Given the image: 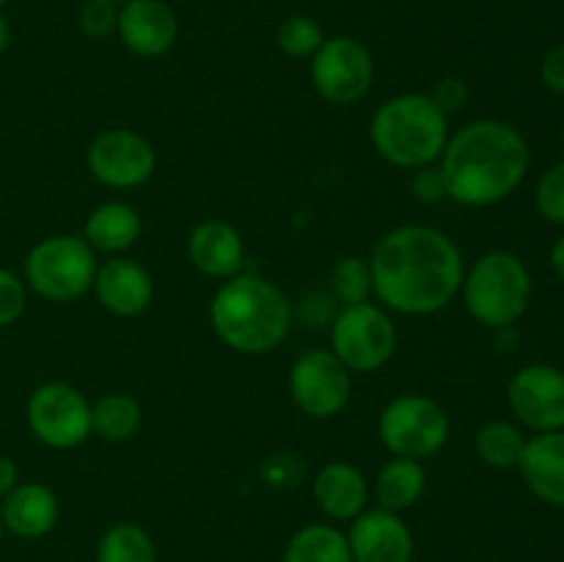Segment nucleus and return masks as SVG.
<instances>
[{
  "mask_svg": "<svg viewBox=\"0 0 564 562\" xmlns=\"http://www.w3.org/2000/svg\"><path fill=\"white\" fill-rule=\"evenodd\" d=\"M94 295L99 306L113 317H138L154 298V281L141 262L127 257H110L94 275Z\"/></svg>",
  "mask_w": 564,
  "mask_h": 562,
  "instance_id": "16",
  "label": "nucleus"
},
{
  "mask_svg": "<svg viewBox=\"0 0 564 562\" xmlns=\"http://www.w3.org/2000/svg\"><path fill=\"white\" fill-rule=\"evenodd\" d=\"M116 36L141 58H160L180 36V20L165 0H124L119 6Z\"/></svg>",
  "mask_w": 564,
  "mask_h": 562,
  "instance_id": "15",
  "label": "nucleus"
},
{
  "mask_svg": "<svg viewBox=\"0 0 564 562\" xmlns=\"http://www.w3.org/2000/svg\"><path fill=\"white\" fill-rule=\"evenodd\" d=\"M534 207L549 224L564 226V160L551 165L538 182L534 191Z\"/></svg>",
  "mask_w": 564,
  "mask_h": 562,
  "instance_id": "29",
  "label": "nucleus"
},
{
  "mask_svg": "<svg viewBox=\"0 0 564 562\" xmlns=\"http://www.w3.org/2000/svg\"><path fill=\"white\" fill-rule=\"evenodd\" d=\"M314 505L330 518V521H352L367 510L369 483L364 472L352 463L330 461L314 474L312 479Z\"/></svg>",
  "mask_w": 564,
  "mask_h": 562,
  "instance_id": "20",
  "label": "nucleus"
},
{
  "mask_svg": "<svg viewBox=\"0 0 564 562\" xmlns=\"http://www.w3.org/2000/svg\"><path fill=\"white\" fill-rule=\"evenodd\" d=\"M17 483H20V468H17V463L11 457L0 455V499L6 494H11L17 488Z\"/></svg>",
  "mask_w": 564,
  "mask_h": 562,
  "instance_id": "36",
  "label": "nucleus"
},
{
  "mask_svg": "<svg viewBox=\"0 0 564 562\" xmlns=\"http://www.w3.org/2000/svg\"><path fill=\"white\" fill-rule=\"evenodd\" d=\"M259 477L270 488H295L303 477H306V463L295 452H273V455L264 457V463L259 466Z\"/></svg>",
  "mask_w": 564,
  "mask_h": 562,
  "instance_id": "30",
  "label": "nucleus"
},
{
  "mask_svg": "<svg viewBox=\"0 0 564 562\" xmlns=\"http://www.w3.org/2000/svg\"><path fill=\"white\" fill-rule=\"evenodd\" d=\"M427 488V472L422 461L411 457H391L375 477V501L391 512H402L416 505Z\"/></svg>",
  "mask_w": 564,
  "mask_h": 562,
  "instance_id": "22",
  "label": "nucleus"
},
{
  "mask_svg": "<svg viewBox=\"0 0 564 562\" xmlns=\"http://www.w3.org/2000/svg\"><path fill=\"white\" fill-rule=\"evenodd\" d=\"M518 472L543 505L564 510V430L527 439Z\"/></svg>",
  "mask_w": 564,
  "mask_h": 562,
  "instance_id": "19",
  "label": "nucleus"
},
{
  "mask_svg": "<svg viewBox=\"0 0 564 562\" xmlns=\"http://www.w3.org/2000/svg\"><path fill=\"white\" fill-rule=\"evenodd\" d=\"M527 446V435L521 428L507 419H494V422L482 424L474 435V450L477 457L490 468H518V461Z\"/></svg>",
  "mask_w": 564,
  "mask_h": 562,
  "instance_id": "26",
  "label": "nucleus"
},
{
  "mask_svg": "<svg viewBox=\"0 0 564 562\" xmlns=\"http://www.w3.org/2000/svg\"><path fill=\"white\" fill-rule=\"evenodd\" d=\"M187 259L207 279L226 281L240 273L246 242L231 224L218 218L202 220L187 235Z\"/></svg>",
  "mask_w": 564,
  "mask_h": 562,
  "instance_id": "17",
  "label": "nucleus"
},
{
  "mask_svg": "<svg viewBox=\"0 0 564 562\" xmlns=\"http://www.w3.org/2000/svg\"><path fill=\"white\" fill-rule=\"evenodd\" d=\"M460 295L479 325L510 328L532 303V275L518 253L496 248L466 270Z\"/></svg>",
  "mask_w": 564,
  "mask_h": 562,
  "instance_id": "5",
  "label": "nucleus"
},
{
  "mask_svg": "<svg viewBox=\"0 0 564 562\" xmlns=\"http://www.w3.org/2000/svg\"><path fill=\"white\" fill-rule=\"evenodd\" d=\"M86 163L99 185L113 187V191H130V187L149 182L154 165H158V154L141 132L113 127V130H102L94 136L86 149Z\"/></svg>",
  "mask_w": 564,
  "mask_h": 562,
  "instance_id": "12",
  "label": "nucleus"
},
{
  "mask_svg": "<svg viewBox=\"0 0 564 562\" xmlns=\"http://www.w3.org/2000/svg\"><path fill=\"white\" fill-rule=\"evenodd\" d=\"M507 402L532 433L564 430V372L551 364H529L512 375Z\"/></svg>",
  "mask_w": 564,
  "mask_h": 562,
  "instance_id": "13",
  "label": "nucleus"
},
{
  "mask_svg": "<svg viewBox=\"0 0 564 562\" xmlns=\"http://www.w3.org/2000/svg\"><path fill=\"white\" fill-rule=\"evenodd\" d=\"M438 165L452 202L494 207L521 187L529 171V143L507 121L477 119L452 132Z\"/></svg>",
  "mask_w": 564,
  "mask_h": 562,
  "instance_id": "2",
  "label": "nucleus"
},
{
  "mask_svg": "<svg viewBox=\"0 0 564 562\" xmlns=\"http://www.w3.org/2000/svg\"><path fill=\"white\" fill-rule=\"evenodd\" d=\"M323 42H325L323 25L308 14L286 17V20L279 25V31H275V44H279L281 53L297 61L301 58L312 61V55L323 47Z\"/></svg>",
  "mask_w": 564,
  "mask_h": 562,
  "instance_id": "27",
  "label": "nucleus"
},
{
  "mask_svg": "<svg viewBox=\"0 0 564 562\" xmlns=\"http://www.w3.org/2000/svg\"><path fill=\"white\" fill-rule=\"evenodd\" d=\"M375 80V58L356 36H325L312 55L314 91L330 105H356Z\"/></svg>",
  "mask_w": 564,
  "mask_h": 562,
  "instance_id": "10",
  "label": "nucleus"
},
{
  "mask_svg": "<svg viewBox=\"0 0 564 562\" xmlns=\"http://www.w3.org/2000/svg\"><path fill=\"white\" fill-rule=\"evenodd\" d=\"M9 42H11V25H9V20L3 17V11H0V55L9 50Z\"/></svg>",
  "mask_w": 564,
  "mask_h": 562,
  "instance_id": "38",
  "label": "nucleus"
},
{
  "mask_svg": "<svg viewBox=\"0 0 564 562\" xmlns=\"http://www.w3.org/2000/svg\"><path fill=\"white\" fill-rule=\"evenodd\" d=\"M3 529L20 540L47 538L61 518V501L44 483H17L11 494L0 499Z\"/></svg>",
  "mask_w": 564,
  "mask_h": 562,
  "instance_id": "18",
  "label": "nucleus"
},
{
  "mask_svg": "<svg viewBox=\"0 0 564 562\" xmlns=\"http://www.w3.org/2000/svg\"><path fill=\"white\" fill-rule=\"evenodd\" d=\"M562 143H564V127H562Z\"/></svg>",
  "mask_w": 564,
  "mask_h": 562,
  "instance_id": "42",
  "label": "nucleus"
},
{
  "mask_svg": "<svg viewBox=\"0 0 564 562\" xmlns=\"http://www.w3.org/2000/svg\"><path fill=\"white\" fill-rule=\"evenodd\" d=\"M97 562H158L152 534L132 521H119L102 532L94 551Z\"/></svg>",
  "mask_w": 564,
  "mask_h": 562,
  "instance_id": "25",
  "label": "nucleus"
},
{
  "mask_svg": "<svg viewBox=\"0 0 564 562\" xmlns=\"http://www.w3.org/2000/svg\"><path fill=\"white\" fill-rule=\"evenodd\" d=\"M143 231L141 213L127 202H105L91 209L83 226V240L94 248V251L110 253L119 257L127 248L138 242Z\"/></svg>",
  "mask_w": 564,
  "mask_h": 562,
  "instance_id": "21",
  "label": "nucleus"
},
{
  "mask_svg": "<svg viewBox=\"0 0 564 562\" xmlns=\"http://www.w3.org/2000/svg\"><path fill=\"white\" fill-rule=\"evenodd\" d=\"M6 3H9V0H0V9H3V6H6Z\"/></svg>",
  "mask_w": 564,
  "mask_h": 562,
  "instance_id": "41",
  "label": "nucleus"
},
{
  "mask_svg": "<svg viewBox=\"0 0 564 562\" xmlns=\"http://www.w3.org/2000/svg\"><path fill=\"white\" fill-rule=\"evenodd\" d=\"M449 136V116L422 91L386 99L369 125L375 152L389 165L405 171L438 163Z\"/></svg>",
  "mask_w": 564,
  "mask_h": 562,
  "instance_id": "4",
  "label": "nucleus"
},
{
  "mask_svg": "<svg viewBox=\"0 0 564 562\" xmlns=\"http://www.w3.org/2000/svg\"><path fill=\"white\" fill-rule=\"evenodd\" d=\"M141 424L143 411L135 397L116 391L91 402V433H97L102 441H110V444L130 441L141 430Z\"/></svg>",
  "mask_w": 564,
  "mask_h": 562,
  "instance_id": "24",
  "label": "nucleus"
},
{
  "mask_svg": "<svg viewBox=\"0 0 564 562\" xmlns=\"http://www.w3.org/2000/svg\"><path fill=\"white\" fill-rule=\"evenodd\" d=\"M449 413L427 395H400L380 411V444L394 457L424 461L444 450L449 441Z\"/></svg>",
  "mask_w": 564,
  "mask_h": 562,
  "instance_id": "7",
  "label": "nucleus"
},
{
  "mask_svg": "<svg viewBox=\"0 0 564 562\" xmlns=\"http://www.w3.org/2000/svg\"><path fill=\"white\" fill-rule=\"evenodd\" d=\"M330 353L350 372H378L397 350V325L378 303L341 306L330 323Z\"/></svg>",
  "mask_w": 564,
  "mask_h": 562,
  "instance_id": "8",
  "label": "nucleus"
},
{
  "mask_svg": "<svg viewBox=\"0 0 564 562\" xmlns=\"http://www.w3.org/2000/svg\"><path fill=\"white\" fill-rule=\"evenodd\" d=\"M80 31L88 39H108L116 33L119 25V6L105 3V0H88L80 11V20H77Z\"/></svg>",
  "mask_w": 564,
  "mask_h": 562,
  "instance_id": "32",
  "label": "nucleus"
},
{
  "mask_svg": "<svg viewBox=\"0 0 564 562\" xmlns=\"http://www.w3.org/2000/svg\"><path fill=\"white\" fill-rule=\"evenodd\" d=\"M352 562H413V532L400 512L367 507L347 529Z\"/></svg>",
  "mask_w": 564,
  "mask_h": 562,
  "instance_id": "14",
  "label": "nucleus"
},
{
  "mask_svg": "<svg viewBox=\"0 0 564 562\" xmlns=\"http://www.w3.org/2000/svg\"><path fill=\"white\" fill-rule=\"evenodd\" d=\"M411 191H413V196L424 204H438V202H444V198H449V193H446L444 171H441L438 163L424 165V169L413 171Z\"/></svg>",
  "mask_w": 564,
  "mask_h": 562,
  "instance_id": "33",
  "label": "nucleus"
},
{
  "mask_svg": "<svg viewBox=\"0 0 564 562\" xmlns=\"http://www.w3.org/2000/svg\"><path fill=\"white\" fill-rule=\"evenodd\" d=\"M97 268V251L83 235H53L28 251L22 281L44 301L72 303L91 292Z\"/></svg>",
  "mask_w": 564,
  "mask_h": 562,
  "instance_id": "6",
  "label": "nucleus"
},
{
  "mask_svg": "<svg viewBox=\"0 0 564 562\" xmlns=\"http://www.w3.org/2000/svg\"><path fill=\"white\" fill-rule=\"evenodd\" d=\"M330 290L341 306L369 301L372 292V275H369V262L364 257H341L330 268Z\"/></svg>",
  "mask_w": 564,
  "mask_h": 562,
  "instance_id": "28",
  "label": "nucleus"
},
{
  "mask_svg": "<svg viewBox=\"0 0 564 562\" xmlns=\"http://www.w3.org/2000/svg\"><path fill=\"white\" fill-rule=\"evenodd\" d=\"M281 562H352V554L339 527L306 523L290 538Z\"/></svg>",
  "mask_w": 564,
  "mask_h": 562,
  "instance_id": "23",
  "label": "nucleus"
},
{
  "mask_svg": "<svg viewBox=\"0 0 564 562\" xmlns=\"http://www.w3.org/2000/svg\"><path fill=\"white\" fill-rule=\"evenodd\" d=\"M430 97H433V102L449 116L455 114V110L466 108L471 91H468V83L463 80V77H441L433 86V91H430Z\"/></svg>",
  "mask_w": 564,
  "mask_h": 562,
  "instance_id": "34",
  "label": "nucleus"
},
{
  "mask_svg": "<svg viewBox=\"0 0 564 562\" xmlns=\"http://www.w3.org/2000/svg\"><path fill=\"white\" fill-rule=\"evenodd\" d=\"M372 292L383 309L408 317L444 312L460 295L466 262L457 242L435 226L386 231L369 253Z\"/></svg>",
  "mask_w": 564,
  "mask_h": 562,
  "instance_id": "1",
  "label": "nucleus"
},
{
  "mask_svg": "<svg viewBox=\"0 0 564 562\" xmlns=\"http://www.w3.org/2000/svg\"><path fill=\"white\" fill-rule=\"evenodd\" d=\"M25 422L50 450H75L91 435V402L64 380H47L28 397Z\"/></svg>",
  "mask_w": 564,
  "mask_h": 562,
  "instance_id": "9",
  "label": "nucleus"
},
{
  "mask_svg": "<svg viewBox=\"0 0 564 562\" xmlns=\"http://www.w3.org/2000/svg\"><path fill=\"white\" fill-rule=\"evenodd\" d=\"M350 369L325 347L301 353L290 367L292 402L312 419H330L350 402Z\"/></svg>",
  "mask_w": 564,
  "mask_h": 562,
  "instance_id": "11",
  "label": "nucleus"
},
{
  "mask_svg": "<svg viewBox=\"0 0 564 562\" xmlns=\"http://www.w3.org/2000/svg\"><path fill=\"white\" fill-rule=\"evenodd\" d=\"M105 3H116V6H121V3H124V0H105Z\"/></svg>",
  "mask_w": 564,
  "mask_h": 562,
  "instance_id": "40",
  "label": "nucleus"
},
{
  "mask_svg": "<svg viewBox=\"0 0 564 562\" xmlns=\"http://www.w3.org/2000/svg\"><path fill=\"white\" fill-rule=\"evenodd\" d=\"M28 306V287L11 270L0 268V328L14 325L25 314Z\"/></svg>",
  "mask_w": 564,
  "mask_h": 562,
  "instance_id": "31",
  "label": "nucleus"
},
{
  "mask_svg": "<svg viewBox=\"0 0 564 562\" xmlns=\"http://www.w3.org/2000/svg\"><path fill=\"white\" fill-rule=\"evenodd\" d=\"M551 268H554L556 275L564 281V235L554 242V248H551Z\"/></svg>",
  "mask_w": 564,
  "mask_h": 562,
  "instance_id": "37",
  "label": "nucleus"
},
{
  "mask_svg": "<svg viewBox=\"0 0 564 562\" xmlns=\"http://www.w3.org/2000/svg\"><path fill=\"white\" fill-rule=\"evenodd\" d=\"M540 77H543L545 88L564 97V42L551 47L545 53L543 64H540Z\"/></svg>",
  "mask_w": 564,
  "mask_h": 562,
  "instance_id": "35",
  "label": "nucleus"
},
{
  "mask_svg": "<svg viewBox=\"0 0 564 562\" xmlns=\"http://www.w3.org/2000/svg\"><path fill=\"white\" fill-rule=\"evenodd\" d=\"M209 325L229 350L242 356L273 353L292 328V303L264 275L237 273L215 290Z\"/></svg>",
  "mask_w": 564,
  "mask_h": 562,
  "instance_id": "3",
  "label": "nucleus"
},
{
  "mask_svg": "<svg viewBox=\"0 0 564 562\" xmlns=\"http://www.w3.org/2000/svg\"><path fill=\"white\" fill-rule=\"evenodd\" d=\"M3 534H6V529H3V518H0V540H3Z\"/></svg>",
  "mask_w": 564,
  "mask_h": 562,
  "instance_id": "39",
  "label": "nucleus"
}]
</instances>
